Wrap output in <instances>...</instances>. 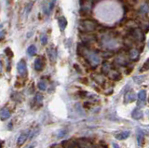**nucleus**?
Here are the masks:
<instances>
[{"instance_id":"f03ea898","label":"nucleus","mask_w":149,"mask_h":148,"mask_svg":"<svg viewBox=\"0 0 149 148\" xmlns=\"http://www.w3.org/2000/svg\"><path fill=\"white\" fill-rule=\"evenodd\" d=\"M80 27L83 28L84 31L86 32H90L95 29V24L91 20H86V21H83L80 22Z\"/></svg>"},{"instance_id":"a211bd4d","label":"nucleus","mask_w":149,"mask_h":148,"mask_svg":"<svg viewBox=\"0 0 149 148\" xmlns=\"http://www.w3.org/2000/svg\"><path fill=\"white\" fill-rule=\"evenodd\" d=\"M6 36V31L4 30V26L0 24V41H2Z\"/></svg>"},{"instance_id":"cd10ccee","label":"nucleus","mask_w":149,"mask_h":148,"mask_svg":"<svg viewBox=\"0 0 149 148\" xmlns=\"http://www.w3.org/2000/svg\"><path fill=\"white\" fill-rule=\"evenodd\" d=\"M2 146H3V142L0 140V148H2Z\"/></svg>"},{"instance_id":"4468645a","label":"nucleus","mask_w":149,"mask_h":148,"mask_svg":"<svg viewBox=\"0 0 149 148\" xmlns=\"http://www.w3.org/2000/svg\"><path fill=\"white\" fill-rule=\"evenodd\" d=\"M34 101H35V104H36L37 105H41L42 103H43V95L40 94V93H37L36 94V97H35V99H34Z\"/></svg>"},{"instance_id":"423d86ee","label":"nucleus","mask_w":149,"mask_h":148,"mask_svg":"<svg viewBox=\"0 0 149 148\" xmlns=\"http://www.w3.org/2000/svg\"><path fill=\"white\" fill-rule=\"evenodd\" d=\"M62 145L63 148H79L78 143L74 141H63Z\"/></svg>"},{"instance_id":"bb28decb","label":"nucleus","mask_w":149,"mask_h":148,"mask_svg":"<svg viewBox=\"0 0 149 148\" xmlns=\"http://www.w3.org/2000/svg\"><path fill=\"white\" fill-rule=\"evenodd\" d=\"M113 147L114 148H119V146L116 145V143H113Z\"/></svg>"},{"instance_id":"9d476101","label":"nucleus","mask_w":149,"mask_h":148,"mask_svg":"<svg viewBox=\"0 0 149 148\" xmlns=\"http://www.w3.org/2000/svg\"><path fill=\"white\" fill-rule=\"evenodd\" d=\"M36 52H37V49L35 45H31L28 47L27 49V54L29 55V56L33 57V56H36Z\"/></svg>"},{"instance_id":"f8f14e48","label":"nucleus","mask_w":149,"mask_h":148,"mask_svg":"<svg viewBox=\"0 0 149 148\" xmlns=\"http://www.w3.org/2000/svg\"><path fill=\"white\" fill-rule=\"evenodd\" d=\"M124 99H125L126 103H130V101H133L135 100V94L133 93V92L130 91V92H128V93H126Z\"/></svg>"},{"instance_id":"7ed1b4c3","label":"nucleus","mask_w":149,"mask_h":148,"mask_svg":"<svg viewBox=\"0 0 149 148\" xmlns=\"http://www.w3.org/2000/svg\"><path fill=\"white\" fill-rule=\"evenodd\" d=\"M34 66H35V69L36 71L37 72H40L44 69V66H45V61H44V58L43 57H37L36 59V61L34 63Z\"/></svg>"},{"instance_id":"dca6fc26","label":"nucleus","mask_w":149,"mask_h":148,"mask_svg":"<svg viewBox=\"0 0 149 148\" xmlns=\"http://www.w3.org/2000/svg\"><path fill=\"white\" fill-rule=\"evenodd\" d=\"M138 99H139V101H141V103H143V101H146V90H141V91L139 92Z\"/></svg>"},{"instance_id":"0eeeda50","label":"nucleus","mask_w":149,"mask_h":148,"mask_svg":"<svg viewBox=\"0 0 149 148\" xmlns=\"http://www.w3.org/2000/svg\"><path fill=\"white\" fill-rule=\"evenodd\" d=\"M88 60L91 64H93V65H97V64L99 63V62H100L99 57L96 56V55H94V54H92V53L88 55Z\"/></svg>"},{"instance_id":"a878e982","label":"nucleus","mask_w":149,"mask_h":148,"mask_svg":"<svg viewBox=\"0 0 149 148\" xmlns=\"http://www.w3.org/2000/svg\"><path fill=\"white\" fill-rule=\"evenodd\" d=\"M2 70H3V63L1 61H0V73L2 72Z\"/></svg>"},{"instance_id":"f257e3e1","label":"nucleus","mask_w":149,"mask_h":148,"mask_svg":"<svg viewBox=\"0 0 149 148\" xmlns=\"http://www.w3.org/2000/svg\"><path fill=\"white\" fill-rule=\"evenodd\" d=\"M17 70L19 75L22 77H26L28 75V69H27V65H26V62L23 59L20 60L19 63H17Z\"/></svg>"},{"instance_id":"ddd939ff","label":"nucleus","mask_w":149,"mask_h":148,"mask_svg":"<svg viewBox=\"0 0 149 148\" xmlns=\"http://www.w3.org/2000/svg\"><path fill=\"white\" fill-rule=\"evenodd\" d=\"M137 141H138V145L139 146H142L143 145V142H144V135L143 133L139 131L138 133H137Z\"/></svg>"},{"instance_id":"aec40b11","label":"nucleus","mask_w":149,"mask_h":148,"mask_svg":"<svg viewBox=\"0 0 149 148\" xmlns=\"http://www.w3.org/2000/svg\"><path fill=\"white\" fill-rule=\"evenodd\" d=\"M5 53L7 54V56L8 58H12L13 57V52H12V50L9 48H7L6 49H5Z\"/></svg>"},{"instance_id":"39448f33","label":"nucleus","mask_w":149,"mask_h":148,"mask_svg":"<svg viewBox=\"0 0 149 148\" xmlns=\"http://www.w3.org/2000/svg\"><path fill=\"white\" fill-rule=\"evenodd\" d=\"M10 117H11V113L8 108L3 107L0 109V119H1L2 121H5V120L8 119Z\"/></svg>"},{"instance_id":"393cba45","label":"nucleus","mask_w":149,"mask_h":148,"mask_svg":"<svg viewBox=\"0 0 149 148\" xmlns=\"http://www.w3.org/2000/svg\"><path fill=\"white\" fill-rule=\"evenodd\" d=\"M36 146V142H33V143H31V145H29L25 148H35Z\"/></svg>"},{"instance_id":"4be33fe9","label":"nucleus","mask_w":149,"mask_h":148,"mask_svg":"<svg viewBox=\"0 0 149 148\" xmlns=\"http://www.w3.org/2000/svg\"><path fill=\"white\" fill-rule=\"evenodd\" d=\"M138 51L136 49H132V51H130V56H132V58H133V59H135L136 57H138Z\"/></svg>"},{"instance_id":"2eb2a0df","label":"nucleus","mask_w":149,"mask_h":148,"mask_svg":"<svg viewBox=\"0 0 149 148\" xmlns=\"http://www.w3.org/2000/svg\"><path fill=\"white\" fill-rule=\"evenodd\" d=\"M48 55L49 59L51 60V62H54L56 59V50L54 49H48Z\"/></svg>"},{"instance_id":"412c9836","label":"nucleus","mask_w":149,"mask_h":148,"mask_svg":"<svg viewBox=\"0 0 149 148\" xmlns=\"http://www.w3.org/2000/svg\"><path fill=\"white\" fill-rule=\"evenodd\" d=\"M32 7H33V4H32V3L27 4V5L25 6V13H26V16H27L28 14H29V12L31 11Z\"/></svg>"},{"instance_id":"6e6552de","label":"nucleus","mask_w":149,"mask_h":148,"mask_svg":"<svg viewBox=\"0 0 149 148\" xmlns=\"http://www.w3.org/2000/svg\"><path fill=\"white\" fill-rule=\"evenodd\" d=\"M58 24H59L60 29L62 31H63L67 26V21H66V19H65L64 17H60L59 20H58Z\"/></svg>"},{"instance_id":"f3484780","label":"nucleus","mask_w":149,"mask_h":148,"mask_svg":"<svg viewBox=\"0 0 149 148\" xmlns=\"http://www.w3.org/2000/svg\"><path fill=\"white\" fill-rule=\"evenodd\" d=\"M37 87H38V89L42 91H44L47 90V84H46V82L44 80H40L38 82V84H37Z\"/></svg>"},{"instance_id":"5701e85b","label":"nucleus","mask_w":149,"mask_h":148,"mask_svg":"<svg viewBox=\"0 0 149 148\" xmlns=\"http://www.w3.org/2000/svg\"><path fill=\"white\" fill-rule=\"evenodd\" d=\"M57 133H58V134H57V137H58L59 139H61V138H63V137L65 135V133H66V131H63H63H59Z\"/></svg>"},{"instance_id":"20e7f679","label":"nucleus","mask_w":149,"mask_h":148,"mask_svg":"<svg viewBox=\"0 0 149 148\" xmlns=\"http://www.w3.org/2000/svg\"><path fill=\"white\" fill-rule=\"evenodd\" d=\"M29 135H30V131H23L20 136H19V138H18V141H17V145H19V146H21V145H22L23 143H24L26 141H27V139H28V137H29Z\"/></svg>"},{"instance_id":"1a4fd4ad","label":"nucleus","mask_w":149,"mask_h":148,"mask_svg":"<svg viewBox=\"0 0 149 148\" xmlns=\"http://www.w3.org/2000/svg\"><path fill=\"white\" fill-rule=\"evenodd\" d=\"M132 118L136 119V120L141 119L143 117V112L140 109L136 108V109H134L133 112L132 113Z\"/></svg>"},{"instance_id":"9b49d317","label":"nucleus","mask_w":149,"mask_h":148,"mask_svg":"<svg viewBox=\"0 0 149 148\" xmlns=\"http://www.w3.org/2000/svg\"><path fill=\"white\" fill-rule=\"evenodd\" d=\"M129 136H130V131H123L115 135V137L118 139V140H125V139H127Z\"/></svg>"},{"instance_id":"6ab92c4d","label":"nucleus","mask_w":149,"mask_h":148,"mask_svg":"<svg viewBox=\"0 0 149 148\" xmlns=\"http://www.w3.org/2000/svg\"><path fill=\"white\" fill-rule=\"evenodd\" d=\"M40 41H41L42 45H46L47 43H48V38H47V35L45 34H42L40 35Z\"/></svg>"},{"instance_id":"b1692460","label":"nucleus","mask_w":149,"mask_h":148,"mask_svg":"<svg viewBox=\"0 0 149 148\" xmlns=\"http://www.w3.org/2000/svg\"><path fill=\"white\" fill-rule=\"evenodd\" d=\"M55 2H56V0H51V2H50V4H49V11H51L53 10V7H54V4H55Z\"/></svg>"}]
</instances>
